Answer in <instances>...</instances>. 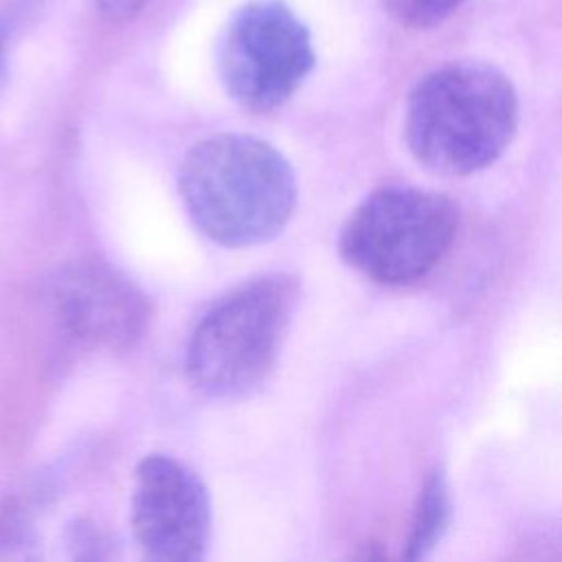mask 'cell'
I'll use <instances>...</instances> for the list:
<instances>
[{"label":"cell","mask_w":562,"mask_h":562,"mask_svg":"<svg viewBox=\"0 0 562 562\" xmlns=\"http://www.w3.org/2000/svg\"><path fill=\"white\" fill-rule=\"evenodd\" d=\"M518 94L509 77L485 61H448L408 94L404 134L428 169L465 176L492 165L512 143Z\"/></svg>","instance_id":"7a4b0ae2"},{"label":"cell","mask_w":562,"mask_h":562,"mask_svg":"<svg viewBox=\"0 0 562 562\" xmlns=\"http://www.w3.org/2000/svg\"><path fill=\"white\" fill-rule=\"evenodd\" d=\"M459 211L437 191L389 184L371 191L340 231L342 259L378 283L404 285L426 277L448 252Z\"/></svg>","instance_id":"277c9868"},{"label":"cell","mask_w":562,"mask_h":562,"mask_svg":"<svg viewBox=\"0 0 562 562\" xmlns=\"http://www.w3.org/2000/svg\"><path fill=\"white\" fill-rule=\"evenodd\" d=\"M55 303L75 338L105 349L134 345L151 321L145 294L103 261L66 266L55 281Z\"/></svg>","instance_id":"52a82bcc"},{"label":"cell","mask_w":562,"mask_h":562,"mask_svg":"<svg viewBox=\"0 0 562 562\" xmlns=\"http://www.w3.org/2000/svg\"><path fill=\"white\" fill-rule=\"evenodd\" d=\"M132 531L149 560H202L211 505L200 476L167 454H149L134 470Z\"/></svg>","instance_id":"8992f818"},{"label":"cell","mask_w":562,"mask_h":562,"mask_svg":"<svg viewBox=\"0 0 562 562\" xmlns=\"http://www.w3.org/2000/svg\"><path fill=\"white\" fill-rule=\"evenodd\" d=\"M7 44H9V24L0 18V81L7 75Z\"/></svg>","instance_id":"8fae6325"},{"label":"cell","mask_w":562,"mask_h":562,"mask_svg":"<svg viewBox=\"0 0 562 562\" xmlns=\"http://www.w3.org/2000/svg\"><path fill=\"white\" fill-rule=\"evenodd\" d=\"M215 59L226 92L268 112L301 88L316 55L310 29L283 0H248L226 22Z\"/></svg>","instance_id":"5b68a950"},{"label":"cell","mask_w":562,"mask_h":562,"mask_svg":"<svg viewBox=\"0 0 562 562\" xmlns=\"http://www.w3.org/2000/svg\"><path fill=\"white\" fill-rule=\"evenodd\" d=\"M147 0H97V9L110 22H127L136 18Z\"/></svg>","instance_id":"30bf717a"},{"label":"cell","mask_w":562,"mask_h":562,"mask_svg":"<svg viewBox=\"0 0 562 562\" xmlns=\"http://www.w3.org/2000/svg\"><path fill=\"white\" fill-rule=\"evenodd\" d=\"M294 305L296 283L285 274L250 279L217 299L187 345L191 384L213 397L259 386L277 362Z\"/></svg>","instance_id":"3957f363"},{"label":"cell","mask_w":562,"mask_h":562,"mask_svg":"<svg viewBox=\"0 0 562 562\" xmlns=\"http://www.w3.org/2000/svg\"><path fill=\"white\" fill-rule=\"evenodd\" d=\"M448 518H450V496H448L446 476L439 470H435L426 479L419 492L404 558L408 560L426 558L441 540L448 527Z\"/></svg>","instance_id":"ba28073f"},{"label":"cell","mask_w":562,"mask_h":562,"mask_svg":"<svg viewBox=\"0 0 562 562\" xmlns=\"http://www.w3.org/2000/svg\"><path fill=\"white\" fill-rule=\"evenodd\" d=\"M465 0H380L382 9L402 26L430 29L450 18Z\"/></svg>","instance_id":"9c48e42d"},{"label":"cell","mask_w":562,"mask_h":562,"mask_svg":"<svg viewBox=\"0 0 562 562\" xmlns=\"http://www.w3.org/2000/svg\"><path fill=\"white\" fill-rule=\"evenodd\" d=\"M178 189L193 224L231 248L274 237L296 204V178L285 156L239 132L193 145L180 165Z\"/></svg>","instance_id":"6da1fadb"}]
</instances>
